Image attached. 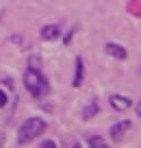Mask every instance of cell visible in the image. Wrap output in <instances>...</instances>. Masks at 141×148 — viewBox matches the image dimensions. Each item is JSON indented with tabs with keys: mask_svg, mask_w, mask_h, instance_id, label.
Instances as JSON below:
<instances>
[{
	"mask_svg": "<svg viewBox=\"0 0 141 148\" xmlns=\"http://www.w3.org/2000/svg\"><path fill=\"white\" fill-rule=\"evenodd\" d=\"M46 131V122L41 118H28L18 131V144H28L37 137L39 133Z\"/></svg>",
	"mask_w": 141,
	"mask_h": 148,
	"instance_id": "obj_2",
	"label": "cell"
},
{
	"mask_svg": "<svg viewBox=\"0 0 141 148\" xmlns=\"http://www.w3.org/2000/svg\"><path fill=\"white\" fill-rule=\"evenodd\" d=\"M130 129V122L128 120H122V122H117V124H113L111 126V139H113V142H119V139L124 137V135H126V131Z\"/></svg>",
	"mask_w": 141,
	"mask_h": 148,
	"instance_id": "obj_3",
	"label": "cell"
},
{
	"mask_svg": "<svg viewBox=\"0 0 141 148\" xmlns=\"http://www.w3.org/2000/svg\"><path fill=\"white\" fill-rule=\"evenodd\" d=\"M104 52H106V55H111V57H115V59H119V61H124V59L128 57L126 48L119 46V44H113V42H109V44L104 46Z\"/></svg>",
	"mask_w": 141,
	"mask_h": 148,
	"instance_id": "obj_4",
	"label": "cell"
},
{
	"mask_svg": "<svg viewBox=\"0 0 141 148\" xmlns=\"http://www.w3.org/2000/svg\"><path fill=\"white\" fill-rule=\"evenodd\" d=\"M82 72H85L82 59H80V57H76V70H74V81H72L74 87H80V85H82Z\"/></svg>",
	"mask_w": 141,
	"mask_h": 148,
	"instance_id": "obj_7",
	"label": "cell"
},
{
	"mask_svg": "<svg viewBox=\"0 0 141 148\" xmlns=\"http://www.w3.org/2000/svg\"><path fill=\"white\" fill-rule=\"evenodd\" d=\"M59 35H61V28L57 26V24H48V26H44V28H41V37H44V39H48V42L57 39Z\"/></svg>",
	"mask_w": 141,
	"mask_h": 148,
	"instance_id": "obj_6",
	"label": "cell"
},
{
	"mask_svg": "<svg viewBox=\"0 0 141 148\" xmlns=\"http://www.w3.org/2000/svg\"><path fill=\"white\" fill-rule=\"evenodd\" d=\"M5 105H7V94L0 92V107H5Z\"/></svg>",
	"mask_w": 141,
	"mask_h": 148,
	"instance_id": "obj_11",
	"label": "cell"
},
{
	"mask_svg": "<svg viewBox=\"0 0 141 148\" xmlns=\"http://www.w3.org/2000/svg\"><path fill=\"white\" fill-rule=\"evenodd\" d=\"M109 100H111V107H113L115 111H126L128 107L132 105V100L128 96H119V94H113Z\"/></svg>",
	"mask_w": 141,
	"mask_h": 148,
	"instance_id": "obj_5",
	"label": "cell"
},
{
	"mask_svg": "<svg viewBox=\"0 0 141 148\" xmlns=\"http://www.w3.org/2000/svg\"><path fill=\"white\" fill-rule=\"evenodd\" d=\"M24 85H26V89L33 94V98H44L50 92V85H48L46 76L37 68H28L26 72H24Z\"/></svg>",
	"mask_w": 141,
	"mask_h": 148,
	"instance_id": "obj_1",
	"label": "cell"
},
{
	"mask_svg": "<svg viewBox=\"0 0 141 148\" xmlns=\"http://www.w3.org/2000/svg\"><path fill=\"white\" fill-rule=\"evenodd\" d=\"M87 144H89V146H104V139H102V137H89V139H87Z\"/></svg>",
	"mask_w": 141,
	"mask_h": 148,
	"instance_id": "obj_9",
	"label": "cell"
},
{
	"mask_svg": "<svg viewBox=\"0 0 141 148\" xmlns=\"http://www.w3.org/2000/svg\"><path fill=\"white\" fill-rule=\"evenodd\" d=\"M41 146H44V148H54V146H57V144H54V142H52V139H46V142H44V144H41Z\"/></svg>",
	"mask_w": 141,
	"mask_h": 148,
	"instance_id": "obj_10",
	"label": "cell"
},
{
	"mask_svg": "<svg viewBox=\"0 0 141 148\" xmlns=\"http://www.w3.org/2000/svg\"><path fill=\"white\" fill-rule=\"evenodd\" d=\"M98 113V100L93 98V100L87 105V109H85V120H89V118H93Z\"/></svg>",
	"mask_w": 141,
	"mask_h": 148,
	"instance_id": "obj_8",
	"label": "cell"
}]
</instances>
